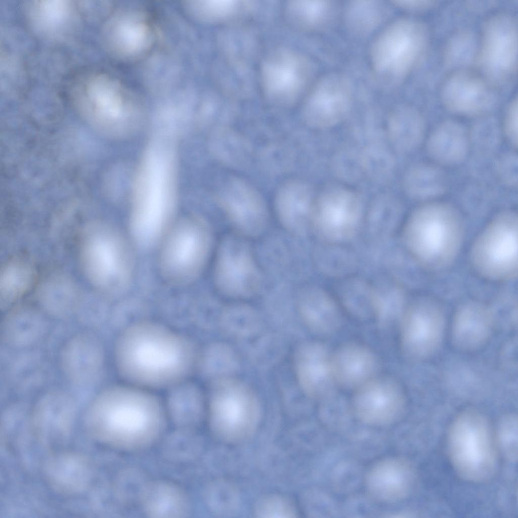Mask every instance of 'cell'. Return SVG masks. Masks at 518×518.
Masks as SVG:
<instances>
[{
	"mask_svg": "<svg viewBox=\"0 0 518 518\" xmlns=\"http://www.w3.org/2000/svg\"><path fill=\"white\" fill-rule=\"evenodd\" d=\"M464 228L461 217L452 206L441 202L424 204L409 217L404 231L410 254L423 268L445 269L458 255Z\"/></svg>",
	"mask_w": 518,
	"mask_h": 518,
	"instance_id": "6da1fadb",
	"label": "cell"
},
{
	"mask_svg": "<svg viewBox=\"0 0 518 518\" xmlns=\"http://www.w3.org/2000/svg\"><path fill=\"white\" fill-rule=\"evenodd\" d=\"M449 456L456 472L472 483L491 478L497 467V455L491 427L480 412L465 410L453 420L449 429Z\"/></svg>",
	"mask_w": 518,
	"mask_h": 518,
	"instance_id": "7a4b0ae2",
	"label": "cell"
},
{
	"mask_svg": "<svg viewBox=\"0 0 518 518\" xmlns=\"http://www.w3.org/2000/svg\"><path fill=\"white\" fill-rule=\"evenodd\" d=\"M161 242L160 274L169 283L183 285L202 270L211 247V233L202 220L188 218L172 225Z\"/></svg>",
	"mask_w": 518,
	"mask_h": 518,
	"instance_id": "3957f363",
	"label": "cell"
},
{
	"mask_svg": "<svg viewBox=\"0 0 518 518\" xmlns=\"http://www.w3.org/2000/svg\"><path fill=\"white\" fill-rule=\"evenodd\" d=\"M517 216L502 211L485 226L475 239L470 251L474 270L493 281L513 280L517 275Z\"/></svg>",
	"mask_w": 518,
	"mask_h": 518,
	"instance_id": "277c9868",
	"label": "cell"
},
{
	"mask_svg": "<svg viewBox=\"0 0 518 518\" xmlns=\"http://www.w3.org/2000/svg\"><path fill=\"white\" fill-rule=\"evenodd\" d=\"M427 40V30L420 22L409 18L394 21L380 32L371 46L372 69L385 78L404 77L420 59Z\"/></svg>",
	"mask_w": 518,
	"mask_h": 518,
	"instance_id": "5b68a950",
	"label": "cell"
},
{
	"mask_svg": "<svg viewBox=\"0 0 518 518\" xmlns=\"http://www.w3.org/2000/svg\"><path fill=\"white\" fill-rule=\"evenodd\" d=\"M150 164L140 194L133 204L129 221L133 240L144 248L161 242L172 226V207L166 194L165 168L158 160H153Z\"/></svg>",
	"mask_w": 518,
	"mask_h": 518,
	"instance_id": "8992f818",
	"label": "cell"
},
{
	"mask_svg": "<svg viewBox=\"0 0 518 518\" xmlns=\"http://www.w3.org/2000/svg\"><path fill=\"white\" fill-rule=\"evenodd\" d=\"M84 262L90 278L106 291L118 293L128 287L134 271L130 246L116 230L104 228L85 244Z\"/></svg>",
	"mask_w": 518,
	"mask_h": 518,
	"instance_id": "52a82bcc",
	"label": "cell"
},
{
	"mask_svg": "<svg viewBox=\"0 0 518 518\" xmlns=\"http://www.w3.org/2000/svg\"><path fill=\"white\" fill-rule=\"evenodd\" d=\"M212 391L211 413L215 429L223 437L236 440L251 433L260 412L258 400L245 383L219 378Z\"/></svg>",
	"mask_w": 518,
	"mask_h": 518,
	"instance_id": "ba28073f",
	"label": "cell"
},
{
	"mask_svg": "<svg viewBox=\"0 0 518 518\" xmlns=\"http://www.w3.org/2000/svg\"><path fill=\"white\" fill-rule=\"evenodd\" d=\"M517 29L510 14L498 13L484 23L478 63L484 78L491 85L509 81L517 67Z\"/></svg>",
	"mask_w": 518,
	"mask_h": 518,
	"instance_id": "9c48e42d",
	"label": "cell"
},
{
	"mask_svg": "<svg viewBox=\"0 0 518 518\" xmlns=\"http://www.w3.org/2000/svg\"><path fill=\"white\" fill-rule=\"evenodd\" d=\"M104 346L100 338L87 329L74 333L61 345L58 365L65 380L79 390H89L99 384L105 367Z\"/></svg>",
	"mask_w": 518,
	"mask_h": 518,
	"instance_id": "30bf717a",
	"label": "cell"
},
{
	"mask_svg": "<svg viewBox=\"0 0 518 518\" xmlns=\"http://www.w3.org/2000/svg\"><path fill=\"white\" fill-rule=\"evenodd\" d=\"M215 282L219 290L234 297L252 294L260 275L250 250L241 240L231 238L222 244L217 256Z\"/></svg>",
	"mask_w": 518,
	"mask_h": 518,
	"instance_id": "8fae6325",
	"label": "cell"
},
{
	"mask_svg": "<svg viewBox=\"0 0 518 518\" xmlns=\"http://www.w3.org/2000/svg\"><path fill=\"white\" fill-rule=\"evenodd\" d=\"M444 317L440 307L430 299H420L403 316L401 342L403 350L413 357L432 354L440 345L444 329Z\"/></svg>",
	"mask_w": 518,
	"mask_h": 518,
	"instance_id": "7c38bea8",
	"label": "cell"
},
{
	"mask_svg": "<svg viewBox=\"0 0 518 518\" xmlns=\"http://www.w3.org/2000/svg\"><path fill=\"white\" fill-rule=\"evenodd\" d=\"M361 211L358 196L346 188L327 190L313 206L311 215L318 232L326 239L341 241L356 230Z\"/></svg>",
	"mask_w": 518,
	"mask_h": 518,
	"instance_id": "4fadbf2b",
	"label": "cell"
},
{
	"mask_svg": "<svg viewBox=\"0 0 518 518\" xmlns=\"http://www.w3.org/2000/svg\"><path fill=\"white\" fill-rule=\"evenodd\" d=\"M352 86L342 75L322 77L310 93L303 109V117L309 126L326 128L339 123L347 114L351 103Z\"/></svg>",
	"mask_w": 518,
	"mask_h": 518,
	"instance_id": "5bb4252c",
	"label": "cell"
},
{
	"mask_svg": "<svg viewBox=\"0 0 518 518\" xmlns=\"http://www.w3.org/2000/svg\"><path fill=\"white\" fill-rule=\"evenodd\" d=\"M356 415L371 425L393 422L400 416L405 407L401 387L387 377H374L357 388L353 401Z\"/></svg>",
	"mask_w": 518,
	"mask_h": 518,
	"instance_id": "9a60e30c",
	"label": "cell"
},
{
	"mask_svg": "<svg viewBox=\"0 0 518 518\" xmlns=\"http://www.w3.org/2000/svg\"><path fill=\"white\" fill-rule=\"evenodd\" d=\"M218 202L234 226L242 233L255 235L264 229L267 211L260 193L250 183L239 178L225 183Z\"/></svg>",
	"mask_w": 518,
	"mask_h": 518,
	"instance_id": "2e32d148",
	"label": "cell"
},
{
	"mask_svg": "<svg viewBox=\"0 0 518 518\" xmlns=\"http://www.w3.org/2000/svg\"><path fill=\"white\" fill-rule=\"evenodd\" d=\"M441 97L449 111L466 116L486 112L495 100L491 85L484 77L465 69L456 70L446 78Z\"/></svg>",
	"mask_w": 518,
	"mask_h": 518,
	"instance_id": "e0dca14e",
	"label": "cell"
},
{
	"mask_svg": "<svg viewBox=\"0 0 518 518\" xmlns=\"http://www.w3.org/2000/svg\"><path fill=\"white\" fill-rule=\"evenodd\" d=\"M136 334L132 335L131 341L128 340L127 350H132V360L140 371L145 375L163 378L182 365L186 357V352L183 345L170 337V335L163 332L152 334Z\"/></svg>",
	"mask_w": 518,
	"mask_h": 518,
	"instance_id": "ac0fdd59",
	"label": "cell"
},
{
	"mask_svg": "<svg viewBox=\"0 0 518 518\" xmlns=\"http://www.w3.org/2000/svg\"><path fill=\"white\" fill-rule=\"evenodd\" d=\"M76 93L77 102L85 115L98 124L120 117L128 95L117 81L102 74H94L86 78Z\"/></svg>",
	"mask_w": 518,
	"mask_h": 518,
	"instance_id": "d6986e66",
	"label": "cell"
},
{
	"mask_svg": "<svg viewBox=\"0 0 518 518\" xmlns=\"http://www.w3.org/2000/svg\"><path fill=\"white\" fill-rule=\"evenodd\" d=\"M294 364L298 382L307 396L317 399L332 396L337 384L332 354L325 345L314 341L303 343L296 351Z\"/></svg>",
	"mask_w": 518,
	"mask_h": 518,
	"instance_id": "ffe728a7",
	"label": "cell"
},
{
	"mask_svg": "<svg viewBox=\"0 0 518 518\" xmlns=\"http://www.w3.org/2000/svg\"><path fill=\"white\" fill-rule=\"evenodd\" d=\"M105 32L106 44L111 52L125 60L142 56L153 40V31L146 17L137 10H125L114 15Z\"/></svg>",
	"mask_w": 518,
	"mask_h": 518,
	"instance_id": "44dd1931",
	"label": "cell"
},
{
	"mask_svg": "<svg viewBox=\"0 0 518 518\" xmlns=\"http://www.w3.org/2000/svg\"><path fill=\"white\" fill-rule=\"evenodd\" d=\"M307 69V64L296 56L284 53L272 55L265 61L262 69L266 93L275 101H290L304 85Z\"/></svg>",
	"mask_w": 518,
	"mask_h": 518,
	"instance_id": "7402d4cb",
	"label": "cell"
},
{
	"mask_svg": "<svg viewBox=\"0 0 518 518\" xmlns=\"http://www.w3.org/2000/svg\"><path fill=\"white\" fill-rule=\"evenodd\" d=\"M415 472L407 462L391 458L377 463L369 471L366 485L375 498L384 502H394L405 498L415 482Z\"/></svg>",
	"mask_w": 518,
	"mask_h": 518,
	"instance_id": "603a6c76",
	"label": "cell"
},
{
	"mask_svg": "<svg viewBox=\"0 0 518 518\" xmlns=\"http://www.w3.org/2000/svg\"><path fill=\"white\" fill-rule=\"evenodd\" d=\"M50 328L51 324L45 315L30 309L14 310L1 322V341L14 350L33 349L46 338Z\"/></svg>",
	"mask_w": 518,
	"mask_h": 518,
	"instance_id": "cb8c5ba5",
	"label": "cell"
},
{
	"mask_svg": "<svg viewBox=\"0 0 518 518\" xmlns=\"http://www.w3.org/2000/svg\"><path fill=\"white\" fill-rule=\"evenodd\" d=\"M332 366L337 385L356 389L375 377L378 361L374 353L367 347L348 343L332 354Z\"/></svg>",
	"mask_w": 518,
	"mask_h": 518,
	"instance_id": "d4e9b609",
	"label": "cell"
},
{
	"mask_svg": "<svg viewBox=\"0 0 518 518\" xmlns=\"http://www.w3.org/2000/svg\"><path fill=\"white\" fill-rule=\"evenodd\" d=\"M493 324V314L485 306L476 301L466 303L455 315L453 341L461 349L477 348L488 338Z\"/></svg>",
	"mask_w": 518,
	"mask_h": 518,
	"instance_id": "484cf974",
	"label": "cell"
},
{
	"mask_svg": "<svg viewBox=\"0 0 518 518\" xmlns=\"http://www.w3.org/2000/svg\"><path fill=\"white\" fill-rule=\"evenodd\" d=\"M312 192L298 180L288 181L279 188L275 197V209L280 222L289 231H300L312 214Z\"/></svg>",
	"mask_w": 518,
	"mask_h": 518,
	"instance_id": "4316f807",
	"label": "cell"
},
{
	"mask_svg": "<svg viewBox=\"0 0 518 518\" xmlns=\"http://www.w3.org/2000/svg\"><path fill=\"white\" fill-rule=\"evenodd\" d=\"M469 145V137L460 123L447 120L439 124L430 134L427 149L430 156L437 162L454 165L463 161Z\"/></svg>",
	"mask_w": 518,
	"mask_h": 518,
	"instance_id": "83f0119b",
	"label": "cell"
},
{
	"mask_svg": "<svg viewBox=\"0 0 518 518\" xmlns=\"http://www.w3.org/2000/svg\"><path fill=\"white\" fill-rule=\"evenodd\" d=\"M299 312L308 327L322 335L331 334L341 325V317L335 304L318 291L305 294L299 302Z\"/></svg>",
	"mask_w": 518,
	"mask_h": 518,
	"instance_id": "f1b7e54d",
	"label": "cell"
},
{
	"mask_svg": "<svg viewBox=\"0 0 518 518\" xmlns=\"http://www.w3.org/2000/svg\"><path fill=\"white\" fill-rule=\"evenodd\" d=\"M47 370V363L42 355L30 349L19 351L11 359L7 374L15 390L27 393L42 384Z\"/></svg>",
	"mask_w": 518,
	"mask_h": 518,
	"instance_id": "f546056e",
	"label": "cell"
},
{
	"mask_svg": "<svg viewBox=\"0 0 518 518\" xmlns=\"http://www.w3.org/2000/svg\"><path fill=\"white\" fill-rule=\"evenodd\" d=\"M388 131L393 144L399 150L411 151L420 144L424 133L422 117L415 109L407 106L396 108L388 120Z\"/></svg>",
	"mask_w": 518,
	"mask_h": 518,
	"instance_id": "4dcf8cb0",
	"label": "cell"
},
{
	"mask_svg": "<svg viewBox=\"0 0 518 518\" xmlns=\"http://www.w3.org/2000/svg\"><path fill=\"white\" fill-rule=\"evenodd\" d=\"M29 18L37 31L45 34L59 33L68 25L72 7L66 1H37L29 5Z\"/></svg>",
	"mask_w": 518,
	"mask_h": 518,
	"instance_id": "1f68e13d",
	"label": "cell"
},
{
	"mask_svg": "<svg viewBox=\"0 0 518 518\" xmlns=\"http://www.w3.org/2000/svg\"><path fill=\"white\" fill-rule=\"evenodd\" d=\"M404 185L409 196L423 200L442 194L446 188V182L444 174L439 168L421 164L409 170L405 177Z\"/></svg>",
	"mask_w": 518,
	"mask_h": 518,
	"instance_id": "d6a6232c",
	"label": "cell"
},
{
	"mask_svg": "<svg viewBox=\"0 0 518 518\" xmlns=\"http://www.w3.org/2000/svg\"><path fill=\"white\" fill-rule=\"evenodd\" d=\"M214 145L218 158L228 165L243 166L249 159L251 147L248 141L238 132L226 126L218 130Z\"/></svg>",
	"mask_w": 518,
	"mask_h": 518,
	"instance_id": "836d02e7",
	"label": "cell"
},
{
	"mask_svg": "<svg viewBox=\"0 0 518 518\" xmlns=\"http://www.w3.org/2000/svg\"><path fill=\"white\" fill-rule=\"evenodd\" d=\"M381 5L375 1H353L347 6L345 21L353 32L363 34L371 31L380 23L383 15Z\"/></svg>",
	"mask_w": 518,
	"mask_h": 518,
	"instance_id": "e575fe53",
	"label": "cell"
},
{
	"mask_svg": "<svg viewBox=\"0 0 518 518\" xmlns=\"http://www.w3.org/2000/svg\"><path fill=\"white\" fill-rule=\"evenodd\" d=\"M288 8L292 20L304 27L313 28L328 18L331 5L327 1H296L289 4Z\"/></svg>",
	"mask_w": 518,
	"mask_h": 518,
	"instance_id": "d590c367",
	"label": "cell"
},
{
	"mask_svg": "<svg viewBox=\"0 0 518 518\" xmlns=\"http://www.w3.org/2000/svg\"><path fill=\"white\" fill-rule=\"evenodd\" d=\"M238 5L232 1H188L184 5L193 18L204 22H215L233 13Z\"/></svg>",
	"mask_w": 518,
	"mask_h": 518,
	"instance_id": "8d00e7d4",
	"label": "cell"
},
{
	"mask_svg": "<svg viewBox=\"0 0 518 518\" xmlns=\"http://www.w3.org/2000/svg\"><path fill=\"white\" fill-rule=\"evenodd\" d=\"M517 417L510 413L503 416L498 426L497 441L504 456L509 461L517 459Z\"/></svg>",
	"mask_w": 518,
	"mask_h": 518,
	"instance_id": "74e56055",
	"label": "cell"
},
{
	"mask_svg": "<svg viewBox=\"0 0 518 518\" xmlns=\"http://www.w3.org/2000/svg\"><path fill=\"white\" fill-rule=\"evenodd\" d=\"M29 270L22 265H12L5 270L2 288L5 301L15 299L27 287L30 279Z\"/></svg>",
	"mask_w": 518,
	"mask_h": 518,
	"instance_id": "f35d334b",
	"label": "cell"
},
{
	"mask_svg": "<svg viewBox=\"0 0 518 518\" xmlns=\"http://www.w3.org/2000/svg\"><path fill=\"white\" fill-rule=\"evenodd\" d=\"M223 322L227 331L238 335L249 334L257 328L258 325L255 315L244 309L236 312H226Z\"/></svg>",
	"mask_w": 518,
	"mask_h": 518,
	"instance_id": "ab89813d",
	"label": "cell"
},
{
	"mask_svg": "<svg viewBox=\"0 0 518 518\" xmlns=\"http://www.w3.org/2000/svg\"><path fill=\"white\" fill-rule=\"evenodd\" d=\"M209 355L210 369L218 374L227 375L235 370L237 359L234 352L228 346L217 345L210 350Z\"/></svg>",
	"mask_w": 518,
	"mask_h": 518,
	"instance_id": "60d3db41",
	"label": "cell"
},
{
	"mask_svg": "<svg viewBox=\"0 0 518 518\" xmlns=\"http://www.w3.org/2000/svg\"><path fill=\"white\" fill-rule=\"evenodd\" d=\"M473 49L471 36L467 33L454 36L449 41L445 51V60L449 65L458 64L467 61Z\"/></svg>",
	"mask_w": 518,
	"mask_h": 518,
	"instance_id": "b9f144b4",
	"label": "cell"
},
{
	"mask_svg": "<svg viewBox=\"0 0 518 518\" xmlns=\"http://www.w3.org/2000/svg\"><path fill=\"white\" fill-rule=\"evenodd\" d=\"M517 157L513 154L502 157L497 163V171L505 184L514 185L517 183Z\"/></svg>",
	"mask_w": 518,
	"mask_h": 518,
	"instance_id": "7bdbcfd3",
	"label": "cell"
},
{
	"mask_svg": "<svg viewBox=\"0 0 518 518\" xmlns=\"http://www.w3.org/2000/svg\"><path fill=\"white\" fill-rule=\"evenodd\" d=\"M504 131L510 143L515 147L517 144V102L513 99L507 110L504 121Z\"/></svg>",
	"mask_w": 518,
	"mask_h": 518,
	"instance_id": "ee69618b",
	"label": "cell"
},
{
	"mask_svg": "<svg viewBox=\"0 0 518 518\" xmlns=\"http://www.w3.org/2000/svg\"><path fill=\"white\" fill-rule=\"evenodd\" d=\"M259 514L266 515L267 517L269 515V517H272V515L276 517L275 514L278 515V517H280V514L284 517V515L291 514V512L282 501L277 499H269L260 505Z\"/></svg>",
	"mask_w": 518,
	"mask_h": 518,
	"instance_id": "f6af8a7d",
	"label": "cell"
},
{
	"mask_svg": "<svg viewBox=\"0 0 518 518\" xmlns=\"http://www.w3.org/2000/svg\"><path fill=\"white\" fill-rule=\"evenodd\" d=\"M393 3L398 7L412 10H420L427 8L431 6L434 4L433 1L420 0L397 1H394Z\"/></svg>",
	"mask_w": 518,
	"mask_h": 518,
	"instance_id": "bcb514c9",
	"label": "cell"
}]
</instances>
